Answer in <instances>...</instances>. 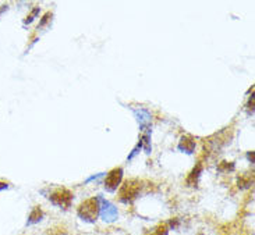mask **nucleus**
Listing matches in <instances>:
<instances>
[{
	"label": "nucleus",
	"instance_id": "11",
	"mask_svg": "<svg viewBox=\"0 0 255 235\" xmlns=\"http://www.w3.org/2000/svg\"><path fill=\"white\" fill-rule=\"evenodd\" d=\"M219 170L223 171V170H228V171H233L235 170V164L233 163H230V164H226V161H223L222 163V166L219 167Z\"/></svg>",
	"mask_w": 255,
	"mask_h": 235
},
{
	"label": "nucleus",
	"instance_id": "4",
	"mask_svg": "<svg viewBox=\"0 0 255 235\" xmlns=\"http://www.w3.org/2000/svg\"><path fill=\"white\" fill-rule=\"evenodd\" d=\"M139 188H141V182L138 180L126 181L125 185L120 189V201L123 203H131L137 198Z\"/></svg>",
	"mask_w": 255,
	"mask_h": 235
},
{
	"label": "nucleus",
	"instance_id": "1",
	"mask_svg": "<svg viewBox=\"0 0 255 235\" xmlns=\"http://www.w3.org/2000/svg\"><path fill=\"white\" fill-rule=\"evenodd\" d=\"M78 217L87 223H95L99 215V205H98L97 198H92L88 201L83 202L78 208Z\"/></svg>",
	"mask_w": 255,
	"mask_h": 235
},
{
	"label": "nucleus",
	"instance_id": "2",
	"mask_svg": "<svg viewBox=\"0 0 255 235\" xmlns=\"http://www.w3.org/2000/svg\"><path fill=\"white\" fill-rule=\"evenodd\" d=\"M49 201L52 202L55 206L60 209H69L71 206V202H73V194L70 192L69 189L66 188H59L55 189L52 194L48 196Z\"/></svg>",
	"mask_w": 255,
	"mask_h": 235
},
{
	"label": "nucleus",
	"instance_id": "13",
	"mask_svg": "<svg viewBox=\"0 0 255 235\" xmlns=\"http://www.w3.org/2000/svg\"><path fill=\"white\" fill-rule=\"evenodd\" d=\"M247 159H249L251 163H254V152L247 153Z\"/></svg>",
	"mask_w": 255,
	"mask_h": 235
},
{
	"label": "nucleus",
	"instance_id": "8",
	"mask_svg": "<svg viewBox=\"0 0 255 235\" xmlns=\"http://www.w3.org/2000/svg\"><path fill=\"white\" fill-rule=\"evenodd\" d=\"M43 219V212H42L41 208H34V210L31 212V215L28 216V226H32V224H36L39 223Z\"/></svg>",
	"mask_w": 255,
	"mask_h": 235
},
{
	"label": "nucleus",
	"instance_id": "3",
	"mask_svg": "<svg viewBox=\"0 0 255 235\" xmlns=\"http://www.w3.org/2000/svg\"><path fill=\"white\" fill-rule=\"evenodd\" d=\"M97 199L98 205H99V216L102 217V220L108 223L115 222L119 216L118 209L115 208L111 202L104 199V196H101V195H98Z\"/></svg>",
	"mask_w": 255,
	"mask_h": 235
},
{
	"label": "nucleus",
	"instance_id": "5",
	"mask_svg": "<svg viewBox=\"0 0 255 235\" xmlns=\"http://www.w3.org/2000/svg\"><path fill=\"white\" fill-rule=\"evenodd\" d=\"M123 178V168H113L111 173L106 175V180H105V188L108 192H115L118 187L122 182Z\"/></svg>",
	"mask_w": 255,
	"mask_h": 235
},
{
	"label": "nucleus",
	"instance_id": "10",
	"mask_svg": "<svg viewBox=\"0 0 255 235\" xmlns=\"http://www.w3.org/2000/svg\"><path fill=\"white\" fill-rule=\"evenodd\" d=\"M201 171H202V167H201V164H198V166L195 167L193 171H191L190 177L187 178V184H188V185H191V187H195V185H197V182H198V178H200Z\"/></svg>",
	"mask_w": 255,
	"mask_h": 235
},
{
	"label": "nucleus",
	"instance_id": "9",
	"mask_svg": "<svg viewBox=\"0 0 255 235\" xmlns=\"http://www.w3.org/2000/svg\"><path fill=\"white\" fill-rule=\"evenodd\" d=\"M144 235H169V227L166 224H159L153 229L146 230Z\"/></svg>",
	"mask_w": 255,
	"mask_h": 235
},
{
	"label": "nucleus",
	"instance_id": "6",
	"mask_svg": "<svg viewBox=\"0 0 255 235\" xmlns=\"http://www.w3.org/2000/svg\"><path fill=\"white\" fill-rule=\"evenodd\" d=\"M132 113H134V116L137 118L138 124L141 127V130L144 132H151V113L146 110V109H142V107H139V109H132Z\"/></svg>",
	"mask_w": 255,
	"mask_h": 235
},
{
	"label": "nucleus",
	"instance_id": "12",
	"mask_svg": "<svg viewBox=\"0 0 255 235\" xmlns=\"http://www.w3.org/2000/svg\"><path fill=\"white\" fill-rule=\"evenodd\" d=\"M38 13H39V8L36 7V8H34V10H32V13H31V15H29L27 20H25V22H24V24H25V25H27V24H31V22L34 21L35 15H36V14H38Z\"/></svg>",
	"mask_w": 255,
	"mask_h": 235
},
{
	"label": "nucleus",
	"instance_id": "14",
	"mask_svg": "<svg viewBox=\"0 0 255 235\" xmlns=\"http://www.w3.org/2000/svg\"><path fill=\"white\" fill-rule=\"evenodd\" d=\"M7 187H8L7 184H4V182H0V191H3V189H6Z\"/></svg>",
	"mask_w": 255,
	"mask_h": 235
},
{
	"label": "nucleus",
	"instance_id": "7",
	"mask_svg": "<svg viewBox=\"0 0 255 235\" xmlns=\"http://www.w3.org/2000/svg\"><path fill=\"white\" fill-rule=\"evenodd\" d=\"M177 148H179V151H181V152L187 153V155H191L195 151V141L191 137H187V135L186 137H181Z\"/></svg>",
	"mask_w": 255,
	"mask_h": 235
}]
</instances>
